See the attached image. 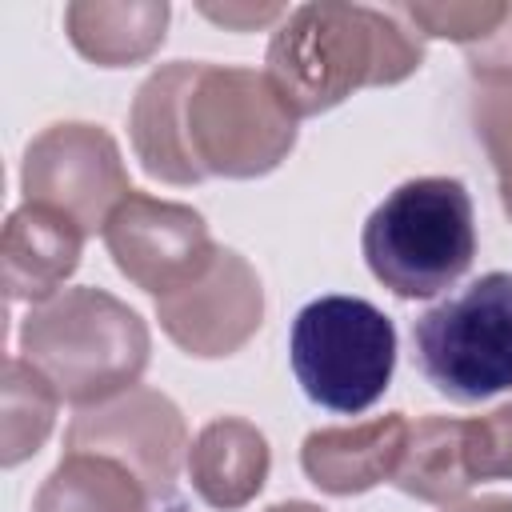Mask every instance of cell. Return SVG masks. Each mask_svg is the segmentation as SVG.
<instances>
[{
  "instance_id": "6da1fadb",
  "label": "cell",
  "mask_w": 512,
  "mask_h": 512,
  "mask_svg": "<svg viewBox=\"0 0 512 512\" xmlns=\"http://www.w3.org/2000/svg\"><path fill=\"white\" fill-rule=\"evenodd\" d=\"M264 76L300 116H320L360 88L400 84L424 64V40L392 12L364 4H300L272 32Z\"/></svg>"
},
{
  "instance_id": "2e32d148",
  "label": "cell",
  "mask_w": 512,
  "mask_h": 512,
  "mask_svg": "<svg viewBox=\"0 0 512 512\" xmlns=\"http://www.w3.org/2000/svg\"><path fill=\"white\" fill-rule=\"evenodd\" d=\"M68 40L100 68H124L156 52L168 28V4H68Z\"/></svg>"
},
{
  "instance_id": "7a4b0ae2",
  "label": "cell",
  "mask_w": 512,
  "mask_h": 512,
  "mask_svg": "<svg viewBox=\"0 0 512 512\" xmlns=\"http://www.w3.org/2000/svg\"><path fill=\"white\" fill-rule=\"evenodd\" d=\"M148 348L144 320L104 288H64L32 304L20 324L24 360L76 408L132 392L148 368Z\"/></svg>"
},
{
  "instance_id": "30bf717a",
  "label": "cell",
  "mask_w": 512,
  "mask_h": 512,
  "mask_svg": "<svg viewBox=\"0 0 512 512\" xmlns=\"http://www.w3.org/2000/svg\"><path fill=\"white\" fill-rule=\"evenodd\" d=\"M156 320L176 348L212 360L244 348L264 320V288L252 264L220 248L212 268L184 292L156 300Z\"/></svg>"
},
{
  "instance_id": "e0dca14e",
  "label": "cell",
  "mask_w": 512,
  "mask_h": 512,
  "mask_svg": "<svg viewBox=\"0 0 512 512\" xmlns=\"http://www.w3.org/2000/svg\"><path fill=\"white\" fill-rule=\"evenodd\" d=\"M192 60H176L156 68L132 100L128 112V132H132V148L136 160L144 164L148 176L164 180V184H184V168H180V96L188 84Z\"/></svg>"
},
{
  "instance_id": "7c38bea8",
  "label": "cell",
  "mask_w": 512,
  "mask_h": 512,
  "mask_svg": "<svg viewBox=\"0 0 512 512\" xmlns=\"http://www.w3.org/2000/svg\"><path fill=\"white\" fill-rule=\"evenodd\" d=\"M84 228L48 204H20L0 240V276L12 300L44 304L76 272Z\"/></svg>"
},
{
  "instance_id": "ffe728a7",
  "label": "cell",
  "mask_w": 512,
  "mask_h": 512,
  "mask_svg": "<svg viewBox=\"0 0 512 512\" xmlns=\"http://www.w3.org/2000/svg\"><path fill=\"white\" fill-rule=\"evenodd\" d=\"M508 4H404L400 16H408L424 36H444L464 48L488 40L496 24L504 20Z\"/></svg>"
},
{
  "instance_id": "5b68a950",
  "label": "cell",
  "mask_w": 512,
  "mask_h": 512,
  "mask_svg": "<svg viewBox=\"0 0 512 512\" xmlns=\"http://www.w3.org/2000/svg\"><path fill=\"white\" fill-rule=\"evenodd\" d=\"M288 360L312 404L356 416L392 384L396 328L360 296H316L292 320Z\"/></svg>"
},
{
  "instance_id": "7402d4cb",
  "label": "cell",
  "mask_w": 512,
  "mask_h": 512,
  "mask_svg": "<svg viewBox=\"0 0 512 512\" xmlns=\"http://www.w3.org/2000/svg\"><path fill=\"white\" fill-rule=\"evenodd\" d=\"M464 52H468V68L476 80H512V4L504 20L496 24V32Z\"/></svg>"
},
{
  "instance_id": "ac0fdd59",
  "label": "cell",
  "mask_w": 512,
  "mask_h": 512,
  "mask_svg": "<svg viewBox=\"0 0 512 512\" xmlns=\"http://www.w3.org/2000/svg\"><path fill=\"white\" fill-rule=\"evenodd\" d=\"M56 388L24 360L8 356L4 364V420H0V460L16 468L20 460L36 456L56 420Z\"/></svg>"
},
{
  "instance_id": "5bb4252c",
  "label": "cell",
  "mask_w": 512,
  "mask_h": 512,
  "mask_svg": "<svg viewBox=\"0 0 512 512\" xmlns=\"http://www.w3.org/2000/svg\"><path fill=\"white\" fill-rule=\"evenodd\" d=\"M392 484L424 504H460L476 484L468 468V420L420 416L416 424H408L404 460Z\"/></svg>"
},
{
  "instance_id": "9a60e30c",
  "label": "cell",
  "mask_w": 512,
  "mask_h": 512,
  "mask_svg": "<svg viewBox=\"0 0 512 512\" xmlns=\"http://www.w3.org/2000/svg\"><path fill=\"white\" fill-rule=\"evenodd\" d=\"M32 512H152V496L120 460L100 452H64L40 484Z\"/></svg>"
},
{
  "instance_id": "52a82bcc",
  "label": "cell",
  "mask_w": 512,
  "mask_h": 512,
  "mask_svg": "<svg viewBox=\"0 0 512 512\" xmlns=\"http://www.w3.org/2000/svg\"><path fill=\"white\" fill-rule=\"evenodd\" d=\"M20 188L24 204H48L64 212L84 228V236L104 232L116 204L136 192L116 140L104 128L80 120L52 124L28 144Z\"/></svg>"
},
{
  "instance_id": "d4e9b609",
  "label": "cell",
  "mask_w": 512,
  "mask_h": 512,
  "mask_svg": "<svg viewBox=\"0 0 512 512\" xmlns=\"http://www.w3.org/2000/svg\"><path fill=\"white\" fill-rule=\"evenodd\" d=\"M264 512H324V508H316V504H308V500H284V504H272V508H264Z\"/></svg>"
},
{
  "instance_id": "3957f363",
  "label": "cell",
  "mask_w": 512,
  "mask_h": 512,
  "mask_svg": "<svg viewBox=\"0 0 512 512\" xmlns=\"http://www.w3.org/2000/svg\"><path fill=\"white\" fill-rule=\"evenodd\" d=\"M296 144V116L256 68L192 64L180 96V160L188 184L204 176L252 180Z\"/></svg>"
},
{
  "instance_id": "4fadbf2b",
  "label": "cell",
  "mask_w": 512,
  "mask_h": 512,
  "mask_svg": "<svg viewBox=\"0 0 512 512\" xmlns=\"http://www.w3.org/2000/svg\"><path fill=\"white\" fill-rule=\"evenodd\" d=\"M272 452L264 432L240 416H216L188 444V480L216 512H236L264 488Z\"/></svg>"
},
{
  "instance_id": "603a6c76",
  "label": "cell",
  "mask_w": 512,
  "mask_h": 512,
  "mask_svg": "<svg viewBox=\"0 0 512 512\" xmlns=\"http://www.w3.org/2000/svg\"><path fill=\"white\" fill-rule=\"evenodd\" d=\"M204 16L216 20V24H228V28H252V24H264V20L284 16V8H276V4H268V8H252V4L232 8V4H224V8H204Z\"/></svg>"
},
{
  "instance_id": "8992f818",
  "label": "cell",
  "mask_w": 512,
  "mask_h": 512,
  "mask_svg": "<svg viewBox=\"0 0 512 512\" xmlns=\"http://www.w3.org/2000/svg\"><path fill=\"white\" fill-rule=\"evenodd\" d=\"M412 340L420 372L440 396L480 404L512 392V272H488L428 308Z\"/></svg>"
},
{
  "instance_id": "44dd1931",
  "label": "cell",
  "mask_w": 512,
  "mask_h": 512,
  "mask_svg": "<svg viewBox=\"0 0 512 512\" xmlns=\"http://www.w3.org/2000/svg\"><path fill=\"white\" fill-rule=\"evenodd\" d=\"M468 468L472 480H512V400L468 420Z\"/></svg>"
},
{
  "instance_id": "277c9868",
  "label": "cell",
  "mask_w": 512,
  "mask_h": 512,
  "mask_svg": "<svg viewBox=\"0 0 512 512\" xmlns=\"http://www.w3.org/2000/svg\"><path fill=\"white\" fill-rule=\"evenodd\" d=\"M372 276L400 300L452 288L476 256L472 196L452 176H416L392 188L360 236Z\"/></svg>"
},
{
  "instance_id": "8fae6325",
  "label": "cell",
  "mask_w": 512,
  "mask_h": 512,
  "mask_svg": "<svg viewBox=\"0 0 512 512\" xmlns=\"http://www.w3.org/2000/svg\"><path fill=\"white\" fill-rule=\"evenodd\" d=\"M408 444L404 412H384L352 428H316L300 444L304 476L332 496H356L396 476Z\"/></svg>"
},
{
  "instance_id": "9c48e42d",
  "label": "cell",
  "mask_w": 512,
  "mask_h": 512,
  "mask_svg": "<svg viewBox=\"0 0 512 512\" xmlns=\"http://www.w3.org/2000/svg\"><path fill=\"white\" fill-rule=\"evenodd\" d=\"M100 236L120 276H128L156 300L192 288L220 252L196 208L156 200L144 192L120 200Z\"/></svg>"
},
{
  "instance_id": "d6986e66",
  "label": "cell",
  "mask_w": 512,
  "mask_h": 512,
  "mask_svg": "<svg viewBox=\"0 0 512 512\" xmlns=\"http://www.w3.org/2000/svg\"><path fill=\"white\" fill-rule=\"evenodd\" d=\"M472 124L476 140L492 160L504 216L512 220V80H476Z\"/></svg>"
},
{
  "instance_id": "cb8c5ba5",
  "label": "cell",
  "mask_w": 512,
  "mask_h": 512,
  "mask_svg": "<svg viewBox=\"0 0 512 512\" xmlns=\"http://www.w3.org/2000/svg\"><path fill=\"white\" fill-rule=\"evenodd\" d=\"M448 512H512V496H480V500H460Z\"/></svg>"
},
{
  "instance_id": "ba28073f",
  "label": "cell",
  "mask_w": 512,
  "mask_h": 512,
  "mask_svg": "<svg viewBox=\"0 0 512 512\" xmlns=\"http://www.w3.org/2000/svg\"><path fill=\"white\" fill-rule=\"evenodd\" d=\"M68 452H100L140 476L152 508H176L180 464H188V428L180 408L152 388H132L116 400L80 408L64 436Z\"/></svg>"
}]
</instances>
